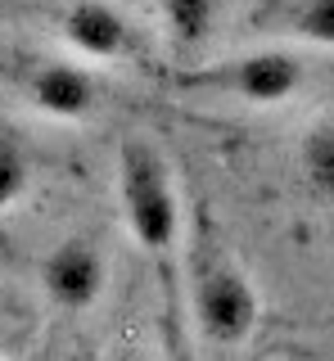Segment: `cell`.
I'll use <instances>...</instances> for the list:
<instances>
[{
    "instance_id": "8fae6325",
    "label": "cell",
    "mask_w": 334,
    "mask_h": 361,
    "mask_svg": "<svg viewBox=\"0 0 334 361\" xmlns=\"http://www.w3.org/2000/svg\"><path fill=\"white\" fill-rule=\"evenodd\" d=\"M163 348H167V361H194V343L185 334V316L176 302L163 312Z\"/></svg>"
},
{
    "instance_id": "52a82bcc",
    "label": "cell",
    "mask_w": 334,
    "mask_h": 361,
    "mask_svg": "<svg viewBox=\"0 0 334 361\" xmlns=\"http://www.w3.org/2000/svg\"><path fill=\"white\" fill-rule=\"evenodd\" d=\"M253 27H271L280 37L334 50V0H276L253 14Z\"/></svg>"
},
{
    "instance_id": "ba28073f",
    "label": "cell",
    "mask_w": 334,
    "mask_h": 361,
    "mask_svg": "<svg viewBox=\"0 0 334 361\" xmlns=\"http://www.w3.org/2000/svg\"><path fill=\"white\" fill-rule=\"evenodd\" d=\"M298 176H303L311 199L334 203V118L316 122L303 135V145H298Z\"/></svg>"
},
{
    "instance_id": "8992f818",
    "label": "cell",
    "mask_w": 334,
    "mask_h": 361,
    "mask_svg": "<svg viewBox=\"0 0 334 361\" xmlns=\"http://www.w3.org/2000/svg\"><path fill=\"white\" fill-rule=\"evenodd\" d=\"M104 285H109V262L82 235L54 244L46 253V262H41V289H46V298L59 312H91Z\"/></svg>"
},
{
    "instance_id": "6da1fadb",
    "label": "cell",
    "mask_w": 334,
    "mask_h": 361,
    "mask_svg": "<svg viewBox=\"0 0 334 361\" xmlns=\"http://www.w3.org/2000/svg\"><path fill=\"white\" fill-rule=\"evenodd\" d=\"M185 280H190V316L194 330L208 343L235 348L244 343L262 321V298L253 289L249 271L235 262V253L217 235L208 217L194 221L190 253H185Z\"/></svg>"
},
{
    "instance_id": "3957f363",
    "label": "cell",
    "mask_w": 334,
    "mask_h": 361,
    "mask_svg": "<svg viewBox=\"0 0 334 361\" xmlns=\"http://www.w3.org/2000/svg\"><path fill=\"white\" fill-rule=\"evenodd\" d=\"M307 68L289 50H244L217 63H199L176 73V86L199 90V95H221V99H244L258 109H276L303 90Z\"/></svg>"
},
{
    "instance_id": "277c9868",
    "label": "cell",
    "mask_w": 334,
    "mask_h": 361,
    "mask_svg": "<svg viewBox=\"0 0 334 361\" xmlns=\"http://www.w3.org/2000/svg\"><path fill=\"white\" fill-rule=\"evenodd\" d=\"M14 77H18V90H23L27 104L54 122H82L99 104V86H95L91 68H82L73 59L32 54V59H18Z\"/></svg>"
},
{
    "instance_id": "7a4b0ae2",
    "label": "cell",
    "mask_w": 334,
    "mask_h": 361,
    "mask_svg": "<svg viewBox=\"0 0 334 361\" xmlns=\"http://www.w3.org/2000/svg\"><path fill=\"white\" fill-rule=\"evenodd\" d=\"M118 203L127 231L144 253L167 257L181 240V199H176L172 167L159 145H149L144 135L122 145L118 154Z\"/></svg>"
},
{
    "instance_id": "7c38bea8",
    "label": "cell",
    "mask_w": 334,
    "mask_h": 361,
    "mask_svg": "<svg viewBox=\"0 0 334 361\" xmlns=\"http://www.w3.org/2000/svg\"><path fill=\"white\" fill-rule=\"evenodd\" d=\"M113 361H149V357H144V353H136V348H118V353H113Z\"/></svg>"
},
{
    "instance_id": "9c48e42d",
    "label": "cell",
    "mask_w": 334,
    "mask_h": 361,
    "mask_svg": "<svg viewBox=\"0 0 334 361\" xmlns=\"http://www.w3.org/2000/svg\"><path fill=\"white\" fill-rule=\"evenodd\" d=\"M159 9H163L167 37L176 45H185V50L208 41V32L217 23V0H159Z\"/></svg>"
},
{
    "instance_id": "5b68a950",
    "label": "cell",
    "mask_w": 334,
    "mask_h": 361,
    "mask_svg": "<svg viewBox=\"0 0 334 361\" xmlns=\"http://www.w3.org/2000/svg\"><path fill=\"white\" fill-rule=\"evenodd\" d=\"M59 37L91 63H136L144 54L140 27L109 0H68L59 14Z\"/></svg>"
},
{
    "instance_id": "30bf717a",
    "label": "cell",
    "mask_w": 334,
    "mask_h": 361,
    "mask_svg": "<svg viewBox=\"0 0 334 361\" xmlns=\"http://www.w3.org/2000/svg\"><path fill=\"white\" fill-rule=\"evenodd\" d=\"M32 185V163L14 135H0V212L14 208Z\"/></svg>"
}]
</instances>
